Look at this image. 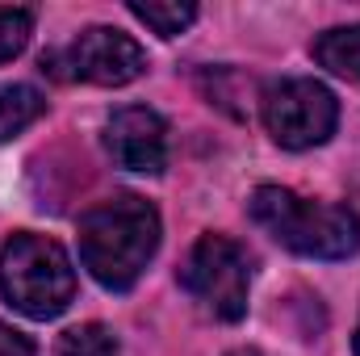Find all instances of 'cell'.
Segmentation results:
<instances>
[{
    "label": "cell",
    "mask_w": 360,
    "mask_h": 356,
    "mask_svg": "<svg viewBox=\"0 0 360 356\" xmlns=\"http://www.w3.org/2000/svg\"><path fill=\"white\" fill-rule=\"evenodd\" d=\"M46 113V96L34 84H0V143L17 139Z\"/></svg>",
    "instance_id": "cell-9"
},
{
    "label": "cell",
    "mask_w": 360,
    "mask_h": 356,
    "mask_svg": "<svg viewBox=\"0 0 360 356\" xmlns=\"http://www.w3.org/2000/svg\"><path fill=\"white\" fill-rule=\"evenodd\" d=\"M55 356H122V348L105 323H80V327H68L59 336Z\"/></svg>",
    "instance_id": "cell-11"
},
{
    "label": "cell",
    "mask_w": 360,
    "mask_h": 356,
    "mask_svg": "<svg viewBox=\"0 0 360 356\" xmlns=\"http://www.w3.org/2000/svg\"><path fill=\"white\" fill-rule=\"evenodd\" d=\"M252 222L272 239L310 260H348L360 252V214L340 201H310L293 189L260 184L248 197Z\"/></svg>",
    "instance_id": "cell-2"
},
{
    "label": "cell",
    "mask_w": 360,
    "mask_h": 356,
    "mask_svg": "<svg viewBox=\"0 0 360 356\" xmlns=\"http://www.w3.org/2000/svg\"><path fill=\"white\" fill-rule=\"evenodd\" d=\"M0 293L25 319H55L76 298V268L63 243L17 231L0 248Z\"/></svg>",
    "instance_id": "cell-3"
},
{
    "label": "cell",
    "mask_w": 360,
    "mask_h": 356,
    "mask_svg": "<svg viewBox=\"0 0 360 356\" xmlns=\"http://www.w3.org/2000/svg\"><path fill=\"white\" fill-rule=\"evenodd\" d=\"M352 356H360V323H356V336H352Z\"/></svg>",
    "instance_id": "cell-15"
},
{
    "label": "cell",
    "mask_w": 360,
    "mask_h": 356,
    "mask_svg": "<svg viewBox=\"0 0 360 356\" xmlns=\"http://www.w3.org/2000/svg\"><path fill=\"white\" fill-rule=\"evenodd\" d=\"M0 356H38V348H34V340L25 331L0 323Z\"/></svg>",
    "instance_id": "cell-13"
},
{
    "label": "cell",
    "mask_w": 360,
    "mask_h": 356,
    "mask_svg": "<svg viewBox=\"0 0 360 356\" xmlns=\"http://www.w3.org/2000/svg\"><path fill=\"white\" fill-rule=\"evenodd\" d=\"M130 13L143 21V25H151L160 38H176L184 34L193 21H197V4H188V0H172V4H164V0H147V4H130Z\"/></svg>",
    "instance_id": "cell-10"
},
{
    "label": "cell",
    "mask_w": 360,
    "mask_h": 356,
    "mask_svg": "<svg viewBox=\"0 0 360 356\" xmlns=\"http://www.w3.org/2000/svg\"><path fill=\"white\" fill-rule=\"evenodd\" d=\"M42 72L63 80V84H101V89H122L147 72V51L113 30V25H89L80 30L68 46H55L42 55Z\"/></svg>",
    "instance_id": "cell-5"
},
{
    "label": "cell",
    "mask_w": 360,
    "mask_h": 356,
    "mask_svg": "<svg viewBox=\"0 0 360 356\" xmlns=\"http://www.w3.org/2000/svg\"><path fill=\"white\" fill-rule=\"evenodd\" d=\"M226 356H264V352H260V348H231Z\"/></svg>",
    "instance_id": "cell-14"
},
{
    "label": "cell",
    "mask_w": 360,
    "mask_h": 356,
    "mask_svg": "<svg viewBox=\"0 0 360 356\" xmlns=\"http://www.w3.org/2000/svg\"><path fill=\"white\" fill-rule=\"evenodd\" d=\"M180 289L214 319L222 323H239L248 314V289H252V256L243 243H235L231 235H201L184 265L176 272Z\"/></svg>",
    "instance_id": "cell-4"
},
{
    "label": "cell",
    "mask_w": 360,
    "mask_h": 356,
    "mask_svg": "<svg viewBox=\"0 0 360 356\" xmlns=\"http://www.w3.org/2000/svg\"><path fill=\"white\" fill-rule=\"evenodd\" d=\"M160 210L139 193L96 201L80 218V260L96 285L126 293L160 252Z\"/></svg>",
    "instance_id": "cell-1"
},
{
    "label": "cell",
    "mask_w": 360,
    "mask_h": 356,
    "mask_svg": "<svg viewBox=\"0 0 360 356\" xmlns=\"http://www.w3.org/2000/svg\"><path fill=\"white\" fill-rule=\"evenodd\" d=\"M105 151L126 172L160 177L168 168V122L151 105H122L105 122Z\"/></svg>",
    "instance_id": "cell-7"
},
{
    "label": "cell",
    "mask_w": 360,
    "mask_h": 356,
    "mask_svg": "<svg viewBox=\"0 0 360 356\" xmlns=\"http://www.w3.org/2000/svg\"><path fill=\"white\" fill-rule=\"evenodd\" d=\"M310 55H314V59H319V68H327L331 76L360 84V21H356V25L323 30V34L310 42Z\"/></svg>",
    "instance_id": "cell-8"
},
{
    "label": "cell",
    "mask_w": 360,
    "mask_h": 356,
    "mask_svg": "<svg viewBox=\"0 0 360 356\" xmlns=\"http://www.w3.org/2000/svg\"><path fill=\"white\" fill-rule=\"evenodd\" d=\"M260 117H264V130L272 134L276 147L310 151V147H323L335 134L340 101H335V92L327 89L323 80L289 76V80H276V84L264 89Z\"/></svg>",
    "instance_id": "cell-6"
},
{
    "label": "cell",
    "mask_w": 360,
    "mask_h": 356,
    "mask_svg": "<svg viewBox=\"0 0 360 356\" xmlns=\"http://www.w3.org/2000/svg\"><path fill=\"white\" fill-rule=\"evenodd\" d=\"M34 34V8H0V63L17 59Z\"/></svg>",
    "instance_id": "cell-12"
}]
</instances>
